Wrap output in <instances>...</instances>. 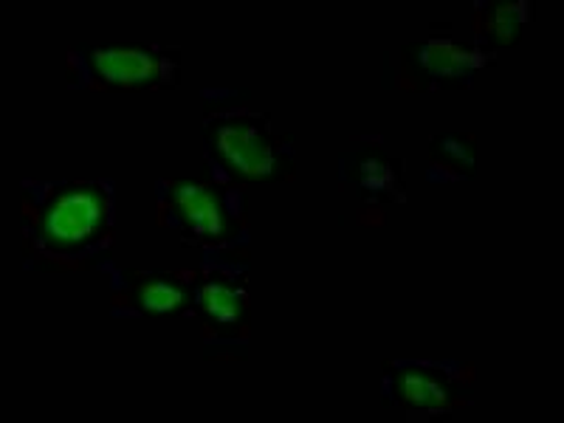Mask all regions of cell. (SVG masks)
Segmentation results:
<instances>
[{"instance_id": "30bf717a", "label": "cell", "mask_w": 564, "mask_h": 423, "mask_svg": "<svg viewBox=\"0 0 564 423\" xmlns=\"http://www.w3.org/2000/svg\"><path fill=\"white\" fill-rule=\"evenodd\" d=\"M531 23V0H520V3L477 0L475 7H471V18H468V34H471V45H477L480 52L494 57L497 52H508L513 45H520Z\"/></svg>"}, {"instance_id": "8992f818", "label": "cell", "mask_w": 564, "mask_h": 423, "mask_svg": "<svg viewBox=\"0 0 564 423\" xmlns=\"http://www.w3.org/2000/svg\"><path fill=\"white\" fill-rule=\"evenodd\" d=\"M181 79V52L170 45H74L65 52V83L77 94H155Z\"/></svg>"}, {"instance_id": "9c48e42d", "label": "cell", "mask_w": 564, "mask_h": 423, "mask_svg": "<svg viewBox=\"0 0 564 423\" xmlns=\"http://www.w3.org/2000/svg\"><path fill=\"white\" fill-rule=\"evenodd\" d=\"M97 271L108 282V308L113 319L170 322L193 316L195 265L193 269H128L108 260Z\"/></svg>"}, {"instance_id": "277c9868", "label": "cell", "mask_w": 564, "mask_h": 423, "mask_svg": "<svg viewBox=\"0 0 564 423\" xmlns=\"http://www.w3.org/2000/svg\"><path fill=\"white\" fill-rule=\"evenodd\" d=\"M251 257L204 254L195 265L193 316L209 361H243L251 347Z\"/></svg>"}, {"instance_id": "8fae6325", "label": "cell", "mask_w": 564, "mask_h": 423, "mask_svg": "<svg viewBox=\"0 0 564 423\" xmlns=\"http://www.w3.org/2000/svg\"><path fill=\"white\" fill-rule=\"evenodd\" d=\"M477 173V141L466 133H437L430 141L426 181L435 186L466 184Z\"/></svg>"}, {"instance_id": "7a4b0ae2", "label": "cell", "mask_w": 564, "mask_h": 423, "mask_svg": "<svg viewBox=\"0 0 564 423\" xmlns=\"http://www.w3.org/2000/svg\"><path fill=\"white\" fill-rule=\"evenodd\" d=\"M200 99L206 102L200 122L206 173L235 186L291 184L296 178V141L265 110L251 108L231 88L204 90Z\"/></svg>"}, {"instance_id": "3957f363", "label": "cell", "mask_w": 564, "mask_h": 423, "mask_svg": "<svg viewBox=\"0 0 564 423\" xmlns=\"http://www.w3.org/2000/svg\"><path fill=\"white\" fill-rule=\"evenodd\" d=\"M155 224L204 254L249 251L251 226L240 186L200 170L198 178H159Z\"/></svg>"}, {"instance_id": "6da1fadb", "label": "cell", "mask_w": 564, "mask_h": 423, "mask_svg": "<svg viewBox=\"0 0 564 423\" xmlns=\"http://www.w3.org/2000/svg\"><path fill=\"white\" fill-rule=\"evenodd\" d=\"M116 218L110 178H23L18 186L23 265L37 274L99 269L113 254Z\"/></svg>"}, {"instance_id": "ba28073f", "label": "cell", "mask_w": 564, "mask_h": 423, "mask_svg": "<svg viewBox=\"0 0 564 423\" xmlns=\"http://www.w3.org/2000/svg\"><path fill=\"white\" fill-rule=\"evenodd\" d=\"M336 178L356 206L361 226L387 224L390 212L406 200L404 159L379 133H359L339 153Z\"/></svg>"}, {"instance_id": "5b68a950", "label": "cell", "mask_w": 564, "mask_h": 423, "mask_svg": "<svg viewBox=\"0 0 564 423\" xmlns=\"http://www.w3.org/2000/svg\"><path fill=\"white\" fill-rule=\"evenodd\" d=\"M477 370L463 359H390L381 367V404L404 423H452L471 406Z\"/></svg>"}, {"instance_id": "52a82bcc", "label": "cell", "mask_w": 564, "mask_h": 423, "mask_svg": "<svg viewBox=\"0 0 564 423\" xmlns=\"http://www.w3.org/2000/svg\"><path fill=\"white\" fill-rule=\"evenodd\" d=\"M491 54L477 45L460 43L449 34H430L392 48L384 57L381 85L395 94H449L468 90L491 68Z\"/></svg>"}]
</instances>
